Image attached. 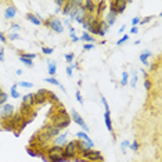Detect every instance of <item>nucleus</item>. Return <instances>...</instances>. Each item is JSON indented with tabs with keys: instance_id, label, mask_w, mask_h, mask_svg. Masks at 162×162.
I'll return each mask as SVG.
<instances>
[{
	"instance_id": "43",
	"label": "nucleus",
	"mask_w": 162,
	"mask_h": 162,
	"mask_svg": "<svg viewBox=\"0 0 162 162\" xmlns=\"http://www.w3.org/2000/svg\"><path fill=\"white\" fill-rule=\"evenodd\" d=\"M137 80H139V76L136 75V73H133V75H132V79H130V87H134Z\"/></svg>"
},
{
	"instance_id": "57",
	"label": "nucleus",
	"mask_w": 162,
	"mask_h": 162,
	"mask_svg": "<svg viewBox=\"0 0 162 162\" xmlns=\"http://www.w3.org/2000/svg\"><path fill=\"white\" fill-rule=\"evenodd\" d=\"M69 67L72 68V71H73V69H78V63H76V61H75V63H71Z\"/></svg>"
},
{
	"instance_id": "7",
	"label": "nucleus",
	"mask_w": 162,
	"mask_h": 162,
	"mask_svg": "<svg viewBox=\"0 0 162 162\" xmlns=\"http://www.w3.org/2000/svg\"><path fill=\"white\" fill-rule=\"evenodd\" d=\"M14 114H15V107L13 104L6 103L4 105L0 107V119H2V122L8 121L10 118H13V115Z\"/></svg>"
},
{
	"instance_id": "22",
	"label": "nucleus",
	"mask_w": 162,
	"mask_h": 162,
	"mask_svg": "<svg viewBox=\"0 0 162 162\" xmlns=\"http://www.w3.org/2000/svg\"><path fill=\"white\" fill-rule=\"evenodd\" d=\"M151 56H153V53H151L150 50H144L143 53L140 54V61L144 64L145 67H148V65H150V63H148V58H150Z\"/></svg>"
},
{
	"instance_id": "3",
	"label": "nucleus",
	"mask_w": 162,
	"mask_h": 162,
	"mask_svg": "<svg viewBox=\"0 0 162 162\" xmlns=\"http://www.w3.org/2000/svg\"><path fill=\"white\" fill-rule=\"evenodd\" d=\"M63 157L65 158V161H73L76 157H79V155H78V144H76V140L67 141V144L64 145Z\"/></svg>"
},
{
	"instance_id": "35",
	"label": "nucleus",
	"mask_w": 162,
	"mask_h": 162,
	"mask_svg": "<svg viewBox=\"0 0 162 162\" xmlns=\"http://www.w3.org/2000/svg\"><path fill=\"white\" fill-rule=\"evenodd\" d=\"M129 148H130L132 151H134V153H136V151H139V148H140V143H139L137 140H134L133 143H130V145H129Z\"/></svg>"
},
{
	"instance_id": "17",
	"label": "nucleus",
	"mask_w": 162,
	"mask_h": 162,
	"mask_svg": "<svg viewBox=\"0 0 162 162\" xmlns=\"http://www.w3.org/2000/svg\"><path fill=\"white\" fill-rule=\"evenodd\" d=\"M15 15H17V8H15L13 4L7 6L6 10H4V18L6 19H13Z\"/></svg>"
},
{
	"instance_id": "13",
	"label": "nucleus",
	"mask_w": 162,
	"mask_h": 162,
	"mask_svg": "<svg viewBox=\"0 0 162 162\" xmlns=\"http://www.w3.org/2000/svg\"><path fill=\"white\" fill-rule=\"evenodd\" d=\"M83 7H85L87 15H94V13H96V2H93V0H86V2H83Z\"/></svg>"
},
{
	"instance_id": "26",
	"label": "nucleus",
	"mask_w": 162,
	"mask_h": 162,
	"mask_svg": "<svg viewBox=\"0 0 162 162\" xmlns=\"http://www.w3.org/2000/svg\"><path fill=\"white\" fill-rule=\"evenodd\" d=\"M44 82L46 83H50V85H56V86H60L61 89L65 92V89H64V86L60 83V80L57 79V78H53V76H48V78H44Z\"/></svg>"
},
{
	"instance_id": "6",
	"label": "nucleus",
	"mask_w": 162,
	"mask_h": 162,
	"mask_svg": "<svg viewBox=\"0 0 162 162\" xmlns=\"http://www.w3.org/2000/svg\"><path fill=\"white\" fill-rule=\"evenodd\" d=\"M80 158H85L86 161L89 162H100V161H104V158H103V154L100 153V151L97 150H87V151H83L82 154L79 155Z\"/></svg>"
},
{
	"instance_id": "32",
	"label": "nucleus",
	"mask_w": 162,
	"mask_h": 162,
	"mask_svg": "<svg viewBox=\"0 0 162 162\" xmlns=\"http://www.w3.org/2000/svg\"><path fill=\"white\" fill-rule=\"evenodd\" d=\"M19 57L21 58H27V60H32L38 57V54H32V53H19Z\"/></svg>"
},
{
	"instance_id": "34",
	"label": "nucleus",
	"mask_w": 162,
	"mask_h": 162,
	"mask_svg": "<svg viewBox=\"0 0 162 162\" xmlns=\"http://www.w3.org/2000/svg\"><path fill=\"white\" fill-rule=\"evenodd\" d=\"M47 99H50L51 101L57 103V104H58V103H60V101H58V97H57V94H56V93H53V92H47Z\"/></svg>"
},
{
	"instance_id": "48",
	"label": "nucleus",
	"mask_w": 162,
	"mask_h": 162,
	"mask_svg": "<svg viewBox=\"0 0 162 162\" xmlns=\"http://www.w3.org/2000/svg\"><path fill=\"white\" fill-rule=\"evenodd\" d=\"M76 100H78L79 104H83V97H82V94H80L79 90H76Z\"/></svg>"
},
{
	"instance_id": "55",
	"label": "nucleus",
	"mask_w": 162,
	"mask_h": 162,
	"mask_svg": "<svg viewBox=\"0 0 162 162\" xmlns=\"http://www.w3.org/2000/svg\"><path fill=\"white\" fill-rule=\"evenodd\" d=\"M73 161H75V162H89V161H86L85 158H80V157H76Z\"/></svg>"
},
{
	"instance_id": "54",
	"label": "nucleus",
	"mask_w": 162,
	"mask_h": 162,
	"mask_svg": "<svg viewBox=\"0 0 162 162\" xmlns=\"http://www.w3.org/2000/svg\"><path fill=\"white\" fill-rule=\"evenodd\" d=\"M0 42H3V43H6V42H7V36H4L2 32H0Z\"/></svg>"
},
{
	"instance_id": "1",
	"label": "nucleus",
	"mask_w": 162,
	"mask_h": 162,
	"mask_svg": "<svg viewBox=\"0 0 162 162\" xmlns=\"http://www.w3.org/2000/svg\"><path fill=\"white\" fill-rule=\"evenodd\" d=\"M54 109H56V108H54ZM71 122H72V121H71L69 115L67 114L65 108H64L60 103H58V108L56 109V111H54L53 114H48V124L56 126V128H58L60 130L68 128V126L71 125Z\"/></svg>"
},
{
	"instance_id": "46",
	"label": "nucleus",
	"mask_w": 162,
	"mask_h": 162,
	"mask_svg": "<svg viewBox=\"0 0 162 162\" xmlns=\"http://www.w3.org/2000/svg\"><path fill=\"white\" fill-rule=\"evenodd\" d=\"M128 40H129V35H124V36H122V38L119 39L118 42H116V44H118V46H119V44L125 43V42H128Z\"/></svg>"
},
{
	"instance_id": "58",
	"label": "nucleus",
	"mask_w": 162,
	"mask_h": 162,
	"mask_svg": "<svg viewBox=\"0 0 162 162\" xmlns=\"http://www.w3.org/2000/svg\"><path fill=\"white\" fill-rule=\"evenodd\" d=\"M125 29H126V25H122V27L119 28V33H122V32H124Z\"/></svg>"
},
{
	"instance_id": "20",
	"label": "nucleus",
	"mask_w": 162,
	"mask_h": 162,
	"mask_svg": "<svg viewBox=\"0 0 162 162\" xmlns=\"http://www.w3.org/2000/svg\"><path fill=\"white\" fill-rule=\"evenodd\" d=\"M96 39L94 36H92V35L89 33V32H83L82 35H80V38H79V40H82V42H86V43H94L96 42Z\"/></svg>"
},
{
	"instance_id": "28",
	"label": "nucleus",
	"mask_w": 162,
	"mask_h": 162,
	"mask_svg": "<svg viewBox=\"0 0 162 162\" xmlns=\"http://www.w3.org/2000/svg\"><path fill=\"white\" fill-rule=\"evenodd\" d=\"M104 21H105V24L108 25V27H112V25L115 24V21H116V15L114 14H111V13H108V14L105 15V18H104Z\"/></svg>"
},
{
	"instance_id": "11",
	"label": "nucleus",
	"mask_w": 162,
	"mask_h": 162,
	"mask_svg": "<svg viewBox=\"0 0 162 162\" xmlns=\"http://www.w3.org/2000/svg\"><path fill=\"white\" fill-rule=\"evenodd\" d=\"M32 112H33V107L21 103V107H19V114L24 116V118H31Z\"/></svg>"
},
{
	"instance_id": "10",
	"label": "nucleus",
	"mask_w": 162,
	"mask_h": 162,
	"mask_svg": "<svg viewBox=\"0 0 162 162\" xmlns=\"http://www.w3.org/2000/svg\"><path fill=\"white\" fill-rule=\"evenodd\" d=\"M42 130H43V132H46V133H47L48 136H50L51 139L57 137V136L61 133V130H60V129L56 128V126H53L51 124H48V122H47L46 125H43V126H42Z\"/></svg>"
},
{
	"instance_id": "18",
	"label": "nucleus",
	"mask_w": 162,
	"mask_h": 162,
	"mask_svg": "<svg viewBox=\"0 0 162 162\" xmlns=\"http://www.w3.org/2000/svg\"><path fill=\"white\" fill-rule=\"evenodd\" d=\"M99 24H100V18H94L93 19V22H92V27H90V31H89V33L92 35V36H94L97 38V32H99Z\"/></svg>"
},
{
	"instance_id": "24",
	"label": "nucleus",
	"mask_w": 162,
	"mask_h": 162,
	"mask_svg": "<svg viewBox=\"0 0 162 162\" xmlns=\"http://www.w3.org/2000/svg\"><path fill=\"white\" fill-rule=\"evenodd\" d=\"M96 18V15H87L86 19H85V22L82 24V27L83 29H85V32H89L90 31V27H92V22H93V19Z\"/></svg>"
},
{
	"instance_id": "56",
	"label": "nucleus",
	"mask_w": 162,
	"mask_h": 162,
	"mask_svg": "<svg viewBox=\"0 0 162 162\" xmlns=\"http://www.w3.org/2000/svg\"><path fill=\"white\" fill-rule=\"evenodd\" d=\"M130 33H139V28L137 27H132L130 28Z\"/></svg>"
},
{
	"instance_id": "4",
	"label": "nucleus",
	"mask_w": 162,
	"mask_h": 162,
	"mask_svg": "<svg viewBox=\"0 0 162 162\" xmlns=\"http://www.w3.org/2000/svg\"><path fill=\"white\" fill-rule=\"evenodd\" d=\"M43 25H46L48 29H51L53 32L56 33H63L64 32V25H63V21H60L57 17H50L47 18L46 21H43Z\"/></svg>"
},
{
	"instance_id": "60",
	"label": "nucleus",
	"mask_w": 162,
	"mask_h": 162,
	"mask_svg": "<svg viewBox=\"0 0 162 162\" xmlns=\"http://www.w3.org/2000/svg\"><path fill=\"white\" fill-rule=\"evenodd\" d=\"M60 13H61V8L57 7V8H56V14H60Z\"/></svg>"
},
{
	"instance_id": "50",
	"label": "nucleus",
	"mask_w": 162,
	"mask_h": 162,
	"mask_svg": "<svg viewBox=\"0 0 162 162\" xmlns=\"http://www.w3.org/2000/svg\"><path fill=\"white\" fill-rule=\"evenodd\" d=\"M139 22H140V18H139V17H134L133 19H132V27H137Z\"/></svg>"
},
{
	"instance_id": "40",
	"label": "nucleus",
	"mask_w": 162,
	"mask_h": 162,
	"mask_svg": "<svg viewBox=\"0 0 162 162\" xmlns=\"http://www.w3.org/2000/svg\"><path fill=\"white\" fill-rule=\"evenodd\" d=\"M144 87L147 92H150V90L153 89V82H151L150 79H144Z\"/></svg>"
},
{
	"instance_id": "23",
	"label": "nucleus",
	"mask_w": 162,
	"mask_h": 162,
	"mask_svg": "<svg viewBox=\"0 0 162 162\" xmlns=\"http://www.w3.org/2000/svg\"><path fill=\"white\" fill-rule=\"evenodd\" d=\"M76 139H78V140H85L86 143H89V144L94 145V141H93L92 139L89 137V134L85 133V132H78V133H76Z\"/></svg>"
},
{
	"instance_id": "59",
	"label": "nucleus",
	"mask_w": 162,
	"mask_h": 162,
	"mask_svg": "<svg viewBox=\"0 0 162 162\" xmlns=\"http://www.w3.org/2000/svg\"><path fill=\"white\" fill-rule=\"evenodd\" d=\"M15 73H17V75L19 76V75H22V71H21V69H17V71H15Z\"/></svg>"
},
{
	"instance_id": "19",
	"label": "nucleus",
	"mask_w": 162,
	"mask_h": 162,
	"mask_svg": "<svg viewBox=\"0 0 162 162\" xmlns=\"http://www.w3.org/2000/svg\"><path fill=\"white\" fill-rule=\"evenodd\" d=\"M104 121H105V126L108 129L109 133L114 134V128H112V121H111V112H104Z\"/></svg>"
},
{
	"instance_id": "38",
	"label": "nucleus",
	"mask_w": 162,
	"mask_h": 162,
	"mask_svg": "<svg viewBox=\"0 0 162 162\" xmlns=\"http://www.w3.org/2000/svg\"><path fill=\"white\" fill-rule=\"evenodd\" d=\"M130 145V141H128V140H124L121 143V148H122V153L126 154V150H128V147Z\"/></svg>"
},
{
	"instance_id": "5",
	"label": "nucleus",
	"mask_w": 162,
	"mask_h": 162,
	"mask_svg": "<svg viewBox=\"0 0 162 162\" xmlns=\"http://www.w3.org/2000/svg\"><path fill=\"white\" fill-rule=\"evenodd\" d=\"M129 4V2H125V0H112V2H109V10L108 13H111V14H114L118 17L119 14H122V13L125 11L126 6Z\"/></svg>"
},
{
	"instance_id": "36",
	"label": "nucleus",
	"mask_w": 162,
	"mask_h": 162,
	"mask_svg": "<svg viewBox=\"0 0 162 162\" xmlns=\"http://www.w3.org/2000/svg\"><path fill=\"white\" fill-rule=\"evenodd\" d=\"M19 31H21V27H19L18 24H13L11 27H10V33H18Z\"/></svg>"
},
{
	"instance_id": "2",
	"label": "nucleus",
	"mask_w": 162,
	"mask_h": 162,
	"mask_svg": "<svg viewBox=\"0 0 162 162\" xmlns=\"http://www.w3.org/2000/svg\"><path fill=\"white\" fill-rule=\"evenodd\" d=\"M53 141V139L48 136L46 132H43L40 129L39 132H36L33 136L31 137V140H29V144H31V148H43V147H47L48 144Z\"/></svg>"
},
{
	"instance_id": "62",
	"label": "nucleus",
	"mask_w": 162,
	"mask_h": 162,
	"mask_svg": "<svg viewBox=\"0 0 162 162\" xmlns=\"http://www.w3.org/2000/svg\"><path fill=\"white\" fill-rule=\"evenodd\" d=\"M100 162H104V161H100Z\"/></svg>"
},
{
	"instance_id": "33",
	"label": "nucleus",
	"mask_w": 162,
	"mask_h": 162,
	"mask_svg": "<svg viewBox=\"0 0 162 162\" xmlns=\"http://www.w3.org/2000/svg\"><path fill=\"white\" fill-rule=\"evenodd\" d=\"M7 99H8V94L6 92H3L2 94H0V107L4 105L6 103H7Z\"/></svg>"
},
{
	"instance_id": "9",
	"label": "nucleus",
	"mask_w": 162,
	"mask_h": 162,
	"mask_svg": "<svg viewBox=\"0 0 162 162\" xmlns=\"http://www.w3.org/2000/svg\"><path fill=\"white\" fill-rule=\"evenodd\" d=\"M47 92L48 90L46 89H39L36 93H33V97H35V105H43L44 103L47 101Z\"/></svg>"
},
{
	"instance_id": "8",
	"label": "nucleus",
	"mask_w": 162,
	"mask_h": 162,
	"mask_svg": "<svg viewBox=\"0 0 162 162\" xmlns=\"http://www.w3.org/2000/svg\"><path fill=\"white\" fill-rule=\"evenodd\" d=\"M71 121H73V122H75L76 125H79L80 128H82L83 130H85V133H87V134H89V132H90L89 126L86 125V122L83 121V118H82V116H80V114H79V112L76 111L75 108H73L72 111H71Z\"/></svg>"
},
{
	"instance_id": "15",
	"label": "nucleus",
	"mask_w": 162,
	"mask_h": 162,
	"mask_svg": "<svg viewBox=\"0 0 162 162\" xmlns=\"http://www.w3.org/2000/svg\"><path fill=\"white\" fill-rule=\"evenodd\" d=\"M105 6H107V2H104V0H100V2L96 3V13H94V15L97 18H101L103 13H104V10H105Z\"/></svg>"
},
{
	"instance_id": "41",
	"label": "nucleus",
	"mask_w": 162,
	"mask_h": 162,
	"mask_svg": "<svg viewBox=\"0 0 162 162\" xmlns=\"http://www.w3.org/2000/svg\"><path fill=\"white\" fill-rule=\"evenodd\" d=\"M73 60H75V54H73V53H68V54H65V61H67L68 64H71Z\"/></svg>"
},
{
	"instance_id": "45",
	"label": "nucleus",
	"mask_w": 162,
	"mask_h": 162,
	"mask_svg": "<svg viewBox=\"0 0 162 162\" xmlns=\"http://www.w3.org/2000/svg\"><path fill=\"white\" fill-rule=\"evenodd\" d=\"M42 53L46 54V56H50V54L53 53V48L51 47H42Z\"/></svg>"
},
{
	"instance_id": "30",
	"label": "nucleus",
	"mask_w": 162,
	"mask_h": 162,
	"mask_svg": "<svg viewBox=\"0 0 162 162\" xmlns=\"http://www.w3.org/2000/svg\"><path fill=\"white\" fill-rule=\"evenodd\" d=\"M17 83L15 85H13L11 86V89H10V96L13 97V99H19V93L17 92Z\"/></svg>"
},
{
	"instance_id": "52",
	"label": "nucleus",
	"mask_w": 162,
	"mask_h": 162,
	"mask_svg": "<svg viewBox=\"0 0 162 162\" xmlns=\"http://www.w3.org/2000/svg\"><path fill=\"white\" fill-rule=\"evenodd\" d=\"M64 3H65L64 0H57V2H56V6H57V7H60V8H63Z\"/></svg>"
},
{
	"instance_id": "53",
	"label": "nucleus",
	"mask_w": 162,
	"mask_h": 162,
	"mask_svg": "<svg viewBox=\"0 0 162 162\" xmlns=\"http://www.w3.org/2000/svg\"><path fill=\"white\" fill-rule=\"evenodd\" d=\"M65 71H67V75H68V76H72L73 71H72V68H71L69 65H68V67H67V69H65Z\"/></svg>"
},
{
	"instance_id": "14",
	"label": "nucleus",
	"mask_w": 162,
	"mask_h": 162,
	"mask_svg": "<svg viewBox=\"0 0 162 162\" xmlns=\"http://www.w3.org/2000/svg\"><path fill=\"white\" fill-rule=\"evenodd\" d=\"M108 29L109 27L105 24V21L103 18H100V24H99V32H97V36H100V38H104L105 36V33L108 32Z\"/></svg>"
},
{
	"instance_id": "31",
	"label": "nucleus",
	"mask_w": 162,
	"mask_h": 162,
	"mask_svg": "<svg viewBox=\"0 0 162 162\" xmlns=\"http://www.w3.org/2000/svg\"><path fill=\"white\" fill-rule=\"evenodd\" d=\"M129 83V72L124 71L122 72V79H121V86H126Z\"/></svg>"
},
{
	"instance_id": "49",
	"label": "nucleus",
	"mask_w": 162,
	"mask_h": 162,
	"mask_svg": "<svg viewBox=\"0 0 162 162\" xmlns=\"http://www.w3.org/2000/svg\"><path fill=\"white\" fill-rule=\"evenodd\" d=\"M8 39H10V40H18L19 35L18 33H8Z\"/></svg>"
},
{
	"instance_id": "12",
	"label": "nucleus",
	"mask_w": 162,
	"mask_h": 162,
	"mask_svg": "<svg viewBox=\"0 0 162 162\" xmlns=\"http://www.w3.org/2000/svg\"><path fill=\"white\" fill-rule=\"evenodd\" d=\"M67 137H68V133L64 132V133H60L57 137L53 139V144L54 145H60V147H64L67 144Z\"/></svg>"
},
{
	"instance_id": "27",
	"label": "nucleus",
	"mask_w": 162,
	"mask_h": 162,
	"mask_svg": "<svg viewBox=\"0 0 162 162\" xmlns=\"http://www.w3.org/2000/svg\"><path fill=\"white\" fill-rule=\"evenodd\" d=\"M47 72H48V75L50 76H56V73H57V65H56V63H51V61H48V65H47Z\"/></svg>"
},
{
	"instance_id": "44",
	"label": "nucleus",
	"mask_w": 162,
	"mask_h": 162,
	"mask_svg": "<svg viewBox=\"0 0 162 162\" xmlns=\"http://www.w3.org/2000/svg\"><path fill=\"white\" fill-rule=\"evenodd\" d=\"M100 99H101V104L103 105H104V108H105V112H108L109 111V105H108V103H107V99H105V97H100Z\"/></svg>"
},
{
	"instance_id": "21",
	"label": "nucleus",
	"mask_w": 162,
	"mask_h": 162,
	"mask_svg": "<svg viewBox=\"0 0 162 162\" xmlns=\"http://www.w3.org/2000/svg\"><path fill=\"white\" fill-rule=\"evenodd\" d=\"M24 104H28L31 107H35V97H33V93H28V94H25L22 97V101Z\"/></svg>"
},
{
	"instance_id": "29",
	"label": "nucleus",
	"mask_w": 162,
	"mask_h": 162,
	"mask_svg": "<svg viewBox=\"0 0 162 162\" xmlns=\"http://www.w3.org/2000/svg\"><path fill=\"white\" fill-rule=\"evenodd\" d=\"M68 31H69V36L71 39H72V42L75 43V42H79V38L76 36V31H75V28L71 25V27H68Z\"/></svg>"
},
{
	"instance_id": "42",
	"label": "nucleus",
	"mask_w": 162,
	"mask_h": 162,
	"mask_svg": "<svg viewBox=\"0 0 162 162\" xmlns=\"http://www.w3.org/2000/svg\"><path fill=\"white\" fill-rule=\"evenodd\" d=\"M19 60H21L28 68H32V67H33V61H32V60H27V58H21V57H19Z\"/></svg>"
},
{
	"instance_id": "47",
	"label": "nucleus",
	"mask_w": 162,
	"mask_h": 162,
	"mask_svg": "<svg viewBox=\"0 0 162 162\" xmlns=\"http://www.w3.org/2000/svg\"><path fill=\"white\" fill-rule=\"evenodd\" d=\"M92 48H94V44H92V43H85L83 44V50L85 51H89V50H92Z\"/></svg>"
},
{
	"instance_id": "16",
	"label": "nucleus",
	"mask_w": 162,
	"mask_h": 162,
	"mask_svg": "<svg viewBox=\"0 0 162 162\" xmlns=\"http://www.w3.org/2000/svg\"><path fill=\"white\" fill-rule=\"evenodd\" d=\"M73 4H75V0H69V2H65L63 6V8H61V14L64 15V17H68L71 13V10H72Z\"/></svg>"
},
{
	"instance_id": "39",
	"label": "nucleus",
	"mask_w": 162,
	"mask_h": 162,
	"mask_svg": "<svg viewBox=\"0 0 162 162\" xmlns=\"http://www.w3.org/2000/svg\"><path fill=\"white\" fill-rule=\"evenodd\" d=\"M17 86H19V87H33V83H31V82H24V80H21V82H18L17 83Z\"/></svg>"
},
{
	"instance_id": "51",
	"label": "nucleus",
	"mask_w": 162,
	"mask_h": 162,
	"mask_svg": "<svg viewBox=\"0 0 162 162\" xmlns=\"http://www.w3.org/2000/svg\"><path fill=\"white\" fill-rule=\"evenodd\" d=\"M4 61V48L0 47V63H3Z\"/></svg>"
},
{
	"instance_id": "61",
	"label": "nucleus",
	"mask_w": 162,
	"mask_h": 162,
	"mask_svg": "<svg viewBox=\"0 0 162 162\" xmlns=\"http://www.w3.org/2000/svg\"><path fill=\"white\" fill-rule=\"evenodd\" d=\"M2 93H3V90H2V87H0V94H2Z\"/></svg>"
},
{
	"instance_id": "25",
	"label": "nucleus",
	"mask_w": 162,
	"mask_h": 162,
	"mask_svg": "<svg viewBox=\"0 0 162 162\" xmlns=\"http://www.w3.org/2000/svg\"><path fill=\"white\" fill-rule=\"evenodd\" d=\"M27 19H28V21H31L33 25H36V27H40V25L43 24V22H42L35 14H32V13H28V14H27Z\"/></svg>"
},
{
	"instance_id": "37",
	"label": "nucleus",
	"mask_w": 162,
	"mask_h": 162,
	"mask_svg": "<svg viewBox=\"0 0 162 162\" xmlns=\"http://www.w3.org/2000/svg\"><path fill=\"white\" fill-rule=\"evenodd\" d=\"M154 17L153 15H148V17H144V18H140V22H139V25H145V24H148V22L151 21Z\"/></svg>"
}]
</instances>
